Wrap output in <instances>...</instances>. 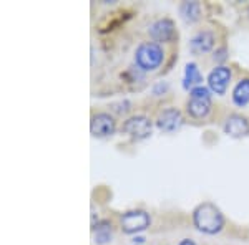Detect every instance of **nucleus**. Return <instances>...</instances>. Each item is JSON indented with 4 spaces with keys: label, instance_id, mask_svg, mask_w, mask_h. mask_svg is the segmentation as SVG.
<instances>
[{
    "label": "nucleus",
    "instance_id": "obj_1",
    "mask_svg": "<svg viewBox=\"0 0 249 245\" xmlns=\"http://www.w3.org/2000/svg\"><path fill=\"white\" fill-rule=\"evenodd\" d=\"M193 224L199 232L208 235H214L223 230L224 227V215L211 202H203L193 212Z\"/></svg>",
    "mask_w": 249,
    "mask_h": 245
},
{
    "label": "nucleus",
    "instance_id": "obj_2",
    "mask_svg": "<svg viewBox=\"0 0 249 245\" xmlns=\"http://www.w3.org/2000/svg\"><path fill=\"white\" fill-rule=\"evenodd\" d=\"M164 51L160 43L155 42H144L135 51V63L140 70L143 71H153L163 63Z\"/></svg>",
    "mask_w": 249,
    "mask_h": 245
},
{
    "label": "nucleus",
    "instance_id": "obj_3",
    "mask_svg": "<svg viewBox=\"0 0 249 245\" xmlns=\"http://www.w3.org/2000/svg\"><path fill=\"white\" fill-rule=\"evenodd\" d=\"M188 113L195 119L206 118L211 110V91L206 86H196L190 91L188 99Z\"/></svg>",
    "mask_w": 249,
    "mask_h": 245
},
{
    "label": "nucleus",
    "instance_id": "obj_4",
    "mask_svg": "<svg viewBox=\"0 0 249 245\" xmlns=\"http://www.w3.org/2000/svg\"><path fill=\"white\" fill-rule=\"evenodd\" d=\"M151 224L150 214L144 211H128L120 217V226L124 234H136L143 232Z\"/></svg>",
    "mask_w": 249,
    "mask_h": 245
},
{
    "label": "nucleus",
    "instance_id": "obj_5",
    "mask_svg": "<svg viewBox=\"0 0 249 245\" xmlns=\"http://www.w3.org/2000/svg\"><path fill=\"white\" fill-rule=\"evenodd\" d=\"M151 130H153V124H151L150 118H146L143 114L131 116L122 126V131L124 134H128L131 139H138V141L140 139H146L151 134Z\"/></svg>",
    "mask_w": 249,
    "mask_h": 245
},
{
    "label": "nucleus",
    "instance_id": "obj_6",
    "mask_svg": "<svg viewBox=\"0 0 249 245\" xmlns=\"http://www.w3.org/2000/svg\"><path fill=\"white\" fill-rule=\"evenodd\" d=\"M231 82V68L219 65L214 70H211V73L208 75V88L210 91H213L214 95L223 96L226 93L228 85Z\"/></svg>",
    "mask_w": 249,
    "mask_h": 245
},
{
    "label": "nucleus",
    "instance_id": "obj_7",
    "mask_svg": "<svg viewBox=\"0 0 249 245\" xmlns=\"http://www.w3.org/2000/svg\"><path fill=\"white\" fill-rule=\"evenodd\" d=\"M90 131L96 138H107L111 136L116 131V121L113 116L108 113H96L91 116L90 121Z\"/></svg>",
    "mask_w": 249,
    "mask_h": 245
},
{
    "label": "nucleus",
    "instance_id": "obj_8",
    "mask_svg": "<svg viewBox=\"0 0 249 245\" xmlns=\"http://www.w3.org/2000/svg\"><path fill=\"white\" fill-rule=\"evenodd\" d=\"M183 124V116L181 111L176 108H166L156 118V126L164 132H175L181 128Z\"/></svg>",
    "mask_w": 249,
    "mask_h": 245
},
{
    "label": "nucleus",
    "instance_id": "obj_9",
    "mask_svg": "<svg viewBox=\"0 0 249 245\" xmlns=\"http://www.w3.org/2000/svg\"><path fill=\"white\" fill-rule=\"evenodd\" d=\"M150 37L153 38L155 43H164L171 42L176 37L175 23L170 18H160L156 20L153 25L150 27Z\"/></svg>",
    "mask_w": 249,
    "mask_h": 245
},
{
    "label": "nucleus",
    "instance_id": "obj_10",
    "mask_svg": "<svg viewBox=\"0 0 249 245\" xmlns=\"http://www.w3.org/2000/svg\"><path fill=\"white\" fill-rule=\"evenodd\" d=\"M213 47H214V33L210 30L198 32L190 42V48L195 55L208 53V51H211Z\"/></svg>",
    "mask_w": 249,
    "mask_h": 245
},
{
    "label": "nucleus",
    "instance_id": "obj_11",
    "mask_svg": "<svg viewBox=\"0 0 249 245\" xmlns=\"http://www.w3.org/2000/svg\"><path fill=\"white\" fill-rule=\"evenodd\" d=\"M224 132L232 136V138H243L249 132L248 119L241 114H231L224 123Z\"/></svg>",
    "mask_w": 249,
    "mask_h": 245
},
{
    "label": "nucleus",
    "instance_id": "obj_12",
    "mask_svg": "<svg viewBox=\"0 0 249 245\" xmlns=\"http://www.w3.org/2000/svg\"><path fill=\"white\" fill-rule=\"evenodd\" d=\"M203 83V76L199 73V68L196 63H188L184 68V80H183V86L186 90H193L196 86H201Z\"/></svg>",
    "mask_w": 249,
    "mask_h": 245
},
{
    "label": "nucleus",
    "instance_id": "obj_13",
    "mask_svg": "<svg viewBox=\"0 0 249 245\" xmlns=\"http://www.w3.org/2000/svg\"><path fill=\"white\" fill-rule=\"evenodd\" d=\"M179 14L186 23H195L201 17V3L199 2H183L179 5Z\"/></svg>",
    "mask_w": 249,
    "mask_h": 245
},
{
    "label": "nucleus",
    "instance_id": "obj_14",
    "mask_svg": "<svg viewBox=\"0 0 249 245\" xmlns=\"http://www.w3.org/2000/svg\"><path fill=\"white\" fill-rule=\"evenodd\" d=\"M232 101L236 106L244 108L249 103V78H241L232 90Z\"/></svg>",
    "mask_w": 249,
    "mask_h": 245
},
{
    "label": "nucleus",
    "instance_id": "obj_15",
    "mask_svg": "<svg viewBox=\"0 0 249 245\" xmlns=\"http://www.w3.org/2000/svg\"><path fill=\"white\" fill-rule=\"evenodd\" d=\"M111 235H113V227L108 220H102L93 227V239L98 245L108 244L111 240Z\"/></svg>",
    "mask_w": 249,
    "mask_h": 245
},
{
    "label": "nucleus",
    "instance_id": "obj_16",
    "mask_svg": "<svg viewBox=\"0 0 249 245\" xmlns=\"http://www.w3.org/2000/svg\"><path fill=\"white\" fill-rule=\"evenodd\" d=\"M213 58H214V62H223V60H226V48H221V50H218Z\"/></svg>",
    "mask_w": 249,
    "mask_h": 245
},
{
    "label": "nucleus",
    "instance_id": "obj_17",
    "mask_svg": "<svg viewBox=\"0 0 249 245\" xmlns=\"http://www.w3.org/2000/svg\"><path fill=\"white\" fill-rule=\"evenodd\" d=\"M178 245H196V244L193 242V240H190V239H183Z\"/></svg>",
    "mask_w": 249,
    "mask_h": 245
},
{
    "label": "nucleus",
    "instance_id": "obj_18",
    "mask_svg": "<svg viewBox=\"0 0 249 245\" xmlns=\"http://www.w3.org/2000/svg\"><path fill=\"white\" fill-rule=\"evenodd\" d=\"M248 14H249V7H248Z\"/></svg>",
    "mask_w": 249,
    "mask_h": 245
}]
</instances>
